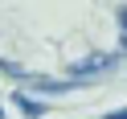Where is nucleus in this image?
Listing matches in <instances>:
<instances>
[{"label": "nucleus", "mask_w": 127, "mask_h": 119, "mask_svg": "<svg viewBox=\"0 0 127 119\" xmlns=\"http://www.w3.org/2000/svg\"><path fill=\"white\" fill-rule=\"evenodd\" d=\"M107 70H115V58L111 53H90V58L70 66V78H94V74H107Z\"/></svg>", "instance_id": "nucleus-1"}, {"label": "nucleus", "mask_w": 127, "mask_h": 119, "mask_svg": "<svg viewBox=\"0 0 127 119\" xmlns=\"http://www.w3.org/2000/svg\"><path fill=\"white\" fill-rule=\"evenodd\" d=\"M25 82L33 86V90H41V94H62V90H70L74 82H58V78H33V74H25Z\"/></svg>", "instance_id": "nucleus-2"}, {"label": "nucleus", "mask_w": 127, "mask_h": 119, "mask_svg": "<svg viewBox=\"0 0 127 119\" xmlns=\"http://www.w3.org/2000/svg\"><path fill=\"white\" fill-rule=\"evenodd\" d=\"M12 103H17V111H21L25 119H41V115H45V103L29 99V94H12Z\"/></svg>", "instance_id": "nucleus-3"}, {"label": "nucleus", "mask_w": 127, "mask_h": 119, "mask_svg": "<svg viewBox=\"0 0 127 119\" xmlns=\"http://www.w3.org/2000/svg\"><path fill=\"white\" fill-rule=\"evenodd\" d=\"M119 41H123V49H127V4L119 8Z\"/></svg>", "instance_id": "nucleus-4"}, {"label": "nucleus", "mask_w": 127, "mask_h": 119, "mask_svg": "<svg viewBox=\"0 0 127 119\" xmlns=\"http://www.w3.org/2000/svg\"><path fill=\"white\" fill-rule=\"evenodd\" d=\"M107 119H127V107H123V111H111Z\"/></svg>", "instance_id": "nucleus-5"}, {"label": "nucleus", "mask_w": 127, "mask_h": 119, "mask_svg": "<svg viewBox=\"0 0 127 119\" xmlns=\"http://www.w3.org/2000/svg\"><path fill=\"white\" fill-rule=\"evenodd\" d=\"M0 119H4V107H0Z\"/></svg>", "instance_id": "nucleus-6"}]
</instances>
